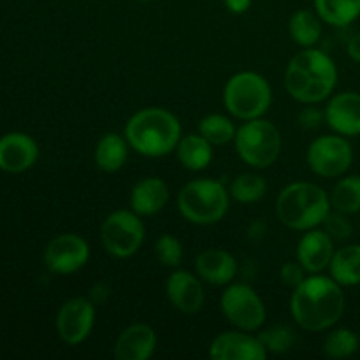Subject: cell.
<instances>
[{"label":"cell","mask_w":360,"mask_h":360,"mask_svg":"<svg viewBox=\"0 0 360 360\" xmlns=\"http://www.w3.org/2000/svg\"><path fill=\"white\" fill-rule=\"evenodd\" d=\"M292 41L302 48H313L322 37V18L308 9L295 11L288 21Z\"/></svg>","instance_id":"24"},{"label":"cell","mask_w":360,"mask_h":360,"mask_svg":"<svg viewBox=\"0 0 360 360\" xmlns=\"http://www.w3.org/2000/svg\"><path fill=\"white\" fill-rule=\"evenodd\" d=\"M359 336H360V333H359Z\"/></svg>","instance_id":"39"},{"label":"cell","mask_w":360,"mask_h":360,"mask_svg":"<svg viewBox=\"0 0 360 360\" xmlns=\"http://www.w3.org/2000/svg\"><path fill=\"white\" fill-rule=\"evenodd\" d=\"M157 348V334L146 323L127 327L115 343V357L118 360H148Z\"/></svg>","instance_id":"18"},{"label":"cell","mask_w":360,"mask_h":360,"mask_svg":"<svg viewBox=\"0 0 360 360\" xmlns=\"http://www.w3.org/2000/svg\"><path fill=\"white\" fill-rule=\"evenodd\" d=\"M315 11L322 21L343 28L360 16V0H315Z\"/></svg>","instance_id":"25"},{"label":"cell","mask_w":360,"mask_h":360,"mask_svg":"<svg viewBox=\"0 0 360 360\" xmlns=\"http://www.w3.org/2000/svg\"><path fill=\"white\" fill-rule=\"evenodd\" d=\"M139 2H150V0H139Z\"/></svg>","instance_id":"38"},{"label":"cell","mask_w":360,"mask_h":360,"mask_svg":"<svg viewBox=\"0 0 360 360\" xmlns=\"http://www.w3.org/2000/svg\"><path fill=\"white\" fill-rule=\"evenodd\" d=\"M176 155L188 171H204L213 160V144L200 134H186L179 139Z\"/></svg>","instance_id":"21"},{"label":"cell","mask_w":360,"mask_h":360,"mask_svg":"<svg viewBox=\"0 0 360 360\" xmlns=\"http://www.w3.org/2000/svg\"><path fill=\"white\" fill-rule=\"evenodd\" d=\"M125 139L143 157H165L176 151L181 139V123L167 109L144 108L127 122Z\"/></svg>","instance_id":"3"},{"label":"cell","mask_w":360,"mask_h":360,"mask_svg":"<svg viewBox=\"0 0 360 360\" xmlns=\"http://www.w3.org/2000/svg\"><path fill=\"white\" fill-rule=\"evenodd\" d=\"M90 246L77 234H60L48 243L44 264L53 274H72L86 266Z\"/></svg>","instance_id":"11"},{"label":"cell","mask_w":360,"mask_h":360,"mask_svg":"<svg viewBox=\"0 0 360 360\" xmlns=\"http://www.w3.org/2000/svg\"><path fill=\"white\" fill-rule=\"evenodd\" d=\"M306 273H308V271H306L304 267H302V264L297 260V262L283 264L280 269V278L287 287L297 288L299 285L306 280Z\"/></svg>","instance_id":"33"},{"label":"cell","mask_w":360,"mask_h":360,"mask_svg":"<svg viewBox=\"0 0 360 360\" xmlns=\"http://www.w3.org/2000/svg\"><path fill=\"white\" fill-rule=\"evenodd\" d=\"M309 169L322 178H340L347 174L354 162V148L345 136H320L311 141L306 153Z\"/></svg>","instance_id":"10"},{"label":"cell","mask_w":360,"mask_h":360,"mask_svg":"<svg viewBox=\"0 0 360 360\" xmlns=\"http://www.w3.org/2000/svg\"><path fill=\"white\" fill-rule=\"evenodd\" d=\"M267 192L266 179L255 172H243L232 179L229 186V193L234 200L241 204H253L259 202Z\"/></svg>","instance_id":"27"},{"label":"cell","mask_w":360,"mask_h":360,"mask_svg":"<svg viewBox=\"0 0 360 360\" xmlns=\"http://www.w3.org/2000/svg\"><path fill=\"white\" fill-rule=\"evenodd\" d=\"M326 120V112L316 108H304L299 112V125L304 130H316Z\"/></svg>","instance_id":"34"},{"label":"cell","mask_w":360,"mask_h":360,"mask_svg":"<svg viewBox=\"0 0 360 360\" xmlns=\"http://www.w3.org/2000/svg\"><path fill=\"white\" fill-rule=\"evenodd\" d=\"M220 308L225 319L239 330L253 333L266 322V306L250 285L236 283L224 290Z\"/></svg>","instance_id":"9"},{"label":"cell","mask_w":360,"mask_h":360,"mask_svg":"<svg viewBox=\"0 0 360 360\" xmlns=\"http://www.w3.org/2000/svg\"><path fill=\"white\" fill-rule=\"evenodd\" d=\"M334 252V239L323 229H309L297 245V260L309 274H319L329 267Z\"/></svg>","instance_id":"17"},{"label":"cell","mask_w":360,"mask_h":360,"mask_svg":"<svg viewBox=\"0 0 360 360\" xmlns=\"http://www.w3.org/2000/svg\"><path fill=\"white\" fill-rule=\"evenodd\" d=\"M338 84V67L326 51L306 48L288 62L285 88L288 95L302 104H319L330 97Z\"/></svg>","instance_id":"2"},{"label":"cell","mask_w":360,"mask_h":360,"mask_svg":"<svg viewBox=\"0 0 360 360\" xmlns=\"http://www.w3.org/2000/svg\"><path fill=\"white\" fill-rule=\"evenodd\" d=\"M330 278L341 287L360 285V245H347L336 250L329 264Z\"/></svg>","instance_id":"23"},{"label":"cell","mask_w":360,"mask_h":360,"mask_svg":"<svg viewBox=\"0 0 360 360\" xmlns=\"http://www.w3.org/2000/svg\"><path fill=\"white\" fill-rule=\"evenodd\" d=\"M326 122L336 134L345 137L360 136V94L341 91L329 101Z\"/></svg>","instance_id":"14"},{"label":"cell","mask_w":360,"mask_h":360,"mask_svg":"<svg viewBox=\"0 0 360 360\" xmlns=\"http://www.w3.org/2000/svg\"><path fill=\"white\" fill-rule=\"evenodd\" d=\"M39 146L28 134L9 132L0 137V169L11 174L25 172L37 162Z\"/></svg>","instance_id":"15"},{"label":"cell","mask_w":360,"mask_h":360,"mask_svg":"<svg viewBox=\"0 0 360 360\" xmlns=\"http://www.w3.org/2000/svg\"><path fill=\"white\" fill-rule=\"evenodd\" d=\"M95 326V304L88 297L69 299L56 316V330L63 343L79 345Z\"/></svg>","instance_id":"12"},{"label":"cell","mask_w":360,"mask_h":360,"mask_svg":"<svg viewBox=\"0 0 360 360\" xmlns=\"http://www.w3.org/2000/svg\"><path fill=\"white\" fill-rule=\"evenodd\" d=\"M347 299L341 285L330 276L306 278L290 297V313L299 327L309 333H322L340 322Z\"/></svg>","instance_id":"1"},{"label":"cell","mask_w":360,"mask_h":360,"mask_svg":"<svg viewBox=\"0 0 360 360\" xmlns=\"http://www.w3.org/2000/svg\"><path fill=\"white\" fill-rule=\"evenodd\" d=\"M144 224L134 211L118 210L108 214L101 227V239L105 252L116 259H129L143 246Z\"/></svg>","instance_id":"8"},{"label":"cell","mask_w":360,"mask_h":360,"mask_svg":"<svg viewBox=\"0 0 360 360\" xmlns=\"http://www.w3.org/2000/svg\"><path fill=\"white\" fill-rule=\"evenodd\" d=\"M213 360H264L267 350L259 336H252L246 330L224 333L213 340L210 347Z\"/></svg>","instance_id":"13"},{"label":"cell","mask_w":360,"mask_h":360,"mask_svg":"<svg viewBox=\"0 0 360 360\" xmlns=\"http://www.w3.org/2000/svg\"><path fill=\"white\" fill-rule=\"evenodd\" d=\"M329 199L330 207L340 213L348 214V217L360 213V176L352 174L341 178L333 188Z\"/></svg>","instance_id":"26"},{"label":"cell","mask_w":360,"mask_h":360,"mask_svg":"<svg viewBox=\"0 0 360 360\" xmlns=\"http://www.w3.org/2000/svg\"><path fill=\"white\" fill-rule=\"evenodd\" d=\"M273 90L262 74L243 70L234 74L224 88V104L234 118L248 120L262 118L271 108Z\"/></svg>","instance_id":"6"},{"label":"cell","mask_w":360,"mask_h":360,"mask_svg":"<svg viewBox=\"0 0 360 360\" xmlns=\"http://www.w3.org/2000/svg\"><path fill=\"white\" fill-rule=\"evenodd\" d=\"M155 253L162 266L165 267H178L183 259V246L178 238L171 234H164L157 239L155 245Z\"/></svg>","instance_id":"31"},{"label":"cell","mask_w":360,"mask_h":360,"mask_svg":"<svg viewBox=\"0 0 360 360\" xmlns=\"http://www.w3.org/2000/svg\"><path fill=\"white\" fill-rule=\"evenodd\" d=\"M323 231L334 239V241H345L354 234V225L348 220V214L340 213V211H330L322 224Z\"/></svg>","instance_id":"32"},{"label":"cell","mask_w":360,"mask_h":360,"mask_svg":"<svg viewBox=\"0 0 360 360\" xmlns=\"http://www.w3.org/2000/svg\"><path fill=\"white\" fill-rule=\"evenodd\" d=\"M360 336L352 329L340 327L330 330L329 336L323 341V352L330 359H348L359 350Z\"/></svg>","instance_id":"29"},{"label":"cell","mask_w":360,"mask_h":360,"mask_svg":"<svg viewBox=\"0 0 360 360\" xmlns=\"http://www.w3.org/2000/svg\"><path fill=\"white\" fill-rule=\"evenodd\" d=\"M236 129L234 122L229 120L224 115H207L200 120L199 123V134L202 137H206L213 146H224V144L234 141Z\"/></svg>","instance_id":"28"},{"label":"cell","mask_w":360,"mask_h":360,"mask_svg":"<svg viewBox=\"0 0 360 360\" xmlns=\"http://www.w3.org/2000/svg\"><path fill=\"white\" fill-rule=\"evenodd\" d=\"M231 193L217 179H193L178 193V210L195 225L218 224L227 214Z\"/></svg>","instance_id":"5"},{"label":"cell","mask_w":360,"mask_h":360,"mask_svg":"<svg viewBox=\"0 0 360 360\" xmlns=\"http://www.w3.org/2000/svg\"><path fill=\"white\" fill-rule=\"evenodd\" d=\"M236 151L245 164L255 169L271 167L281 153V134L274 123L264 118L248 120L234 137Z\"/></svg>","instance_id":"7"},{"label":"cell","mask_w":360,"mask_h":360,"mask_svg":"<svg viewBox=\"0 0 360 360\" xmlns=\"http://www.w3.org/2000/svg\"><path fill=\"white\" fill-rule=\"evenodd\" d=\"M109 295H111V288H109L105 283H97L94 288H91V294L88 299H90L95 306H101L108 301Z\"/></svg>","instance_id":"35"},{"label":"cell","mask_w":360,"mask_h":360,"mask_svg":"<svg viewBox=\"0 0 360 360\" xmlns=\"http://www.w3.org/2000/svg\"><path fill=\"white\" fill-rule=\"evenodd\" d=\"M195 271L206 283L229 285L238 273V262L229 252L220 248L204 250L195 259Z\"/></svg>","instance_id":"19"},{"label":"cell","mask_w":360,"mask_h":360,"mask_svg":"<svg viewBox=\"0 0 360 360\" xmlns=\"http://www.w3.org/2000/svg\"><path fill=\"white\" fill-rule=\"evenodd\" d=\"M127 157H129V143L120 134H104L95 146V164L104 172L120 171L125 165Z\"/></svg>","instance_id":"22"},{"label":"cell","mask_w":360,"mask_h":360,"mask_svg":"<svg viewBox=\"0 0 360 360\" xmlns=\"http://www.w3.org/2000/svg\"><path fill=\"white\" fill-rule=\"evenodd\" d=\"M347 51H348V55H350V58L354 60V62L360 63V32H357L355 35H352V39L348 41Z\"/></svg>","instance_id":"37"},{"label":"cell","mask_w":360,"mask_h":360,"mask_svg":"<svg viewBox=\"0 0 360 360\" xmlns=\"http://www.w3.org/2000/svg\"><path fill=\"white\" fill-rule=\"evenodd\" d=\"M167 297L171 304L178 311L192 315V313L200 311L204 304V288L199 278L190 271L178 269L169 276L167 285Z\"/></svg>","instance_id":"16"},{"label":"cell","mask_w":360,"mask_h":360,"mask_svg":"<svg viewBox=\"0 0 360 360\" xmlns=\"http://www.w3.org/2000/svg\"><path fill=\"white\" fill-rule=\"evenodd\" d=\"M227 9L234 14H243L250 9L252 6V0H224Z\"/></svg>","instance_id":"36"},{"label":"cell","mask_w":360,"mask_h":360,"mask_svg":"<svg viewBox=\"0 0 360 360\" xmlns=\"http://www.w3.org/2000/svg\"><path fill=\"white\" fill-rule=\"evenodd\" d=\"M259 340L262 341L264 348L267 350V354H285V352L290 350L295 343V333L292 327L288 326H273L264 329L259 334Z\"/></svg>","instance_id":"30"},{"label":"cell","mask_w":360,"mask_h":360,"mask_svg":"<svg viewBox=\"0 0 360 360\" xmlns=\"http://www.w3.org/2000/svg\"><path fill=\"white\" fill-rule=\"evenodd\" d=\"M330 213V199L322 186L308 181L290 183L276 199V214L294 231H309L323 224Z\"/></svg>","instance_id":"4"},{"label":"cell","mask_w":360,"mask_h":360,"mask_svg":"<svg viewBox=\"0 0 360 360\" xmlns=\"http://www.w3.org/2000/svg\"><path fill=\"white\" fill-rule=\"evenodd\" d=\"M169 200V186L162 178H144L136 183L130 193V206L139 217H151L165 207Z\"/></svg>","instance_id":"20"}]
</instances>
